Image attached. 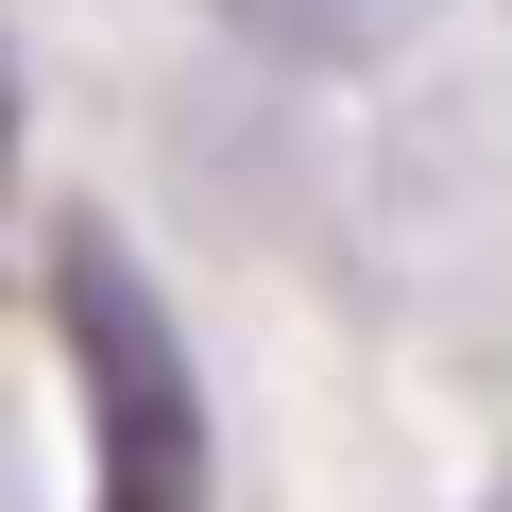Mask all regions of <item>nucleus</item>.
<instances>
[{
  "mask_svg": "<svg viewBox=\"0 0 512 512\" xmlns=\"http://www.w3.org/2000/svg\"><path fill=\"white\" fill-rule=\"evenodd\" d=\"M52 325H69L86 410H103V512H205V393H188V342H171V308L137 291L120 239H69Z\"/></svg>",
  "mask_w": 512,
  "mask_h": 512,
  "instance_id": "1",
  "label": "nucleus"
},
{
  "mask_svg": "<svg viewBox=\"0 0 512 512\" xmlns=\"http://www.w3.org/2000/svg\"><path fill=\"white\" fill-rule=\"evenodd\" d=\"M222 35L291 52V69H359V52H393V35H410V0H222Z\"/></svg>",
  "mask_w": 512,
  "mask_h": 512,
  "instance_id": "2",
  "label": "nucleus"
},
{
  "mask_svg": "<svg viewBox=\"0 0 512 512\" xmlns=\"http://www.w3.org/2000/svg\"><path fill=\"white\" fill-rule=\"evenodd\" d=\"M495 512H512V478H495Z\"/></svg>",
  "mask_w": 512,
  "mask_h": 512,
  "instance_id": "3",
  "label": "nucleus"
}]
</instances>
